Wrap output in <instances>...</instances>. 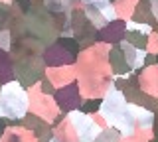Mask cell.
Segmentation results:
<instances>
[{"label": "cell", "instance_id": "6da1fadb", "mask_svg": "<svg viewBox=\"0 0 158 142\" xmlns=\"http://www.w3.org/2000/svg\"><path fill=\"white\" fill-rule=\"evenodd\" d=\"M99 111H101V115L105 116V120L111 122L123 136H132L135 134L136 124H135V120H132L131 111H128L127 97L118 89L111 87V91L107 93V97L101 101V105H99Z\"/></svg>", "mask_w": 158, "mask_h": 142}, {"label": "cell", "instance_id": "7a4b0ae2", "mask_svg": "<svg viewBox=\"0 0 158 142\" xmlns=\"http://www.w3.org/2000/svg\"><path fill=\"white\" fill-rule=\"evenodd\" d=\"M28 111V93L22 83L10 81L0 89V116L6 120H20Z\"/></svg>", "mask_w": 158, "mask_h": 142}, {"label": "cell", "instance_id": "3957f363", "mask_svg": "<svg viewBox=\"0 0 158 142\" xmlns=\"http://www.w3.org/2000/svg\"><path fill=\"white\" fill-rule=\"evenodd\" d=\"M69 120H71L73 128H75L79 136V142H93L97 138V134L101 132L99 124H95V120H91L81 111H71L69 112Z\"/></svg>", "mask_w": 158, "mask_h": 142}, {"label": "cell", "instance_id": "277c9868", "mask_svg": "<svg viewBox=\"0 0 158 142\" xmlns=\"http://www.w3.org/2000/svg\"><path fill=\"white\" fill-rule=\"evenodd\" d=\"M121 51H123V57H125V61H127L128 67H140L142 63H144V59L148 57L144 50L131 46L127 40L121 42Z\"/></svg>", "mask_w": 158, "mask_h": 142}, {"label": "cell", "instance_id": "5b68a950", "mask_svg": "<svg viewBox=\"0 0 158 142\" xmlns=\"http://www.w3.org/2000/svg\"><path fill=\"white\" fill-rule=\"evenodd\" d=\"M128 111H131L132 120H135L136 126H140V128H152V124H154V112L152 111H148L140 105H131V103H128Z\"/></svg>", "mask_w": 158, "mask_h": 142}, {"label": "cell", "instance_id": "8992f818", "mask_svg": "<svg viewBox=\"0 0 158 142\" xmlns=\"http://www.w3.org/2000/svg\"><path fill=\"white\" fill-rule=\"evenodd\" d=\"M127 42L135 47H140L144 50L146 46V34H140V32H127Z\"/></svg>", "mask_w": 158, "mask_h": 142}, {"label": "cell", "instance_id": "52a82bcc", "mask_svg": "<svg viewBox=\"0 0 158 142\" xmlns=\"http://www.w3.org/2000/svg\"><path fill=\"white\" fill-rule=\"evenodd\" d=\"M118 136H121V132H118L117 128H109L105 132H99L97 134V138L93 140V142H118Z\"/></svg>", "mask_w": 158, "mask_h": 142}, {"label": "cell", "instance_id": "ba28073f", "mask_svg": "<svg viewBox=\"0 0 158 142\" xmlns=\"http://www.w3.org/2000/svg\"><path fill=\"white\" fill-rule=\"evenodd\" d=\"M111 61H113V65H115V71H117V73H123L125 69H128V65H127L125 57L121 59V51H118V47L111 51Z\"/></svg>", "mask_w": 158, "mask_h": 142}, {"label": "cell", "instance_id": "9c48e42d", "mask_svg": "<svg viewBox=\"0 0 158 142\" xmlns=\"http://www.w3.org/2000/svg\"><path fill=\"white\" fill-rule=\"evenodd\" d=\"M46 4H48L49 10L57 12V10H67L69 4H71V0H46Z\"/></svg>", "mask_w": 158, "mask_h": 142}, {"label": "cell", "instance_id": "30bf717a", "mask_svg": "<svg viewBox=\"0 0 158 142\" xmlns=\"http://www.w3.org/2000/svg\"><path fill=\"white\" fill-rule=\"evenodd\" d=\"M127 32H140V34H150L152 28L148 26V24H135V22H128L127 24Z\"/></svg>", "mask_w": 158, "mask_h": 142}, {"label": "cell", "instance_id": "8fae6325", "mask_svg": "<svg viewBox=\"0 0 158 142\" xmlns=\"http://www.w3.org/2000/svg\"><path fill=\"white\" fill-rule=\"evenodd\" d=\"M59 46H61V47H67L71 53H75L79 50V42H75L73 38H61V40H59Z\"/></svg>", "mask_w": 158, "mask_h": 142}, {"label": "cell", "instance_id": "7c38bea8", "mask_svg": "<svg viewBox=\"0 0 158 142\" xmlns=\"http://www.w3.org/2000/svg\"><path fill=\"white\" fill-rule=\"evenodd\" d=\"M0 50H4V51L10 50V32L6 30L0 32Z\"/></svg>", "mask_w": 158, "mask_h": 142}, {"label": "cell", "instance_id": "4fadbf2b", "mask_svg": "<svg viewBox=\"0 0 158 142\" xmlns=\"http://www.w3.org/2000/svg\"><path fill=\"white\" fill-rule=\"evenodd\" d=\"M99 105H101V101H87L85 103V107H83V109L85 111H99Z\"/></svg>", "mask_w": 158, "mask_h": 142}, {"label": "cell", "instance_id": "5bb4252c", "mask_svg": "<svg viewBox=\"0 0 158 142\" xmlns=\"http://www.w3.org/2000/svg\"><path fill=\"white\" fill-rule=\"evenodd\" d=\"M152 14H154V18H158V0H152Z\"/></svg>", "mask_w": 158, "mask_h": 142}, {"label": "cell", "instance_id": "9a60e30c", "mask_svg": "<svg viewBox=\"0 0 158 142\" xmlns=\"http://www.w3.org/2000/svg\"><path fill=\"white\" fill-rule=\"evenodd\" d=\"M44 93H53V89H52V85H49L48 81H44Z\"/></svg>", "mask_w": 158, "mask_h": 142}, {"label": "cell", "instance_id": "2e32d148", "mask_svg": "<svg viewBox=\"0 0 158 142\" xmlns=\"http://www.w3.org/2000/svg\"><path fill=\"white\" fill-rule=\"evenodd\" d=\"M4 126H6V119L0 116V136H2V132H4Z\"/></svg>", "mask_w": 158, "mask_h": 142}, {"label": "cell", "instance_id": "e0dca14e", "mask_svg": "<svg viewBox=\"0 0 158 142\" xmlns=\"http://www.w3.org/2000/svg\"><path fill=\"white\" fill-rule=\"evenodd\" d=\"M48 142H59V140H57V138H49Z\"/></svg>", "mask_w": 158, "mask_h": 142}, {"label": "cell", "instance_id": "ac0fdd59", "mask_svg": "<svg viewBox=\"0 0 158 142\" xmlns=\"http://www.w3.org/2000/svg\"><path fill=\"white\" fill-rule=\"evenodd\" d=\"M156 63H158V55H156Z\"/></svg>", "mask_w": 158, "mask_h": 142}]
</instances>
